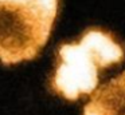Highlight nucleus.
Returning a JSON list of instances; mask_svg holds the SVG:
<instances>
[{"instance_id": "nucleus-2", "label": "nucleus", "mask_w": 125, "mask_h": 115, "mask_svg": "<svg viewBox=\"0 0 125 115\" xmlns=\"http://www.w3.org/2000/svg\"><path fill=\"white\" fill-rule=\"evenodd\" d=\"M59 0H0V62L32 60L49 42Z\"/></svg>"}, {"instance_id": "nucleus-3", "label": "nucleus", "mask_w": 125, "mask_h": 115, "mask_svg": "<svg viewBox=\"0 0 125 115\" xmlns=\"http://www.w3.org/2000/svg\"><path fill=\"white\" fill-rule=\"evenodd\" d=\"M83 115H125V72L95 91L85 106Z\"/></svg>"}, {"instance_id": "nucleus-1", "label": "nucleus", "mask_w": 125, "mask_h": 115, "mask_svg": "<svg viewBox=\"0 0 125 115\" xmlns=\"http://www.w3.org/2000/svg\"><path fill=\"white\" fill-rule=\"evenodd\" d=\"M125 51L113 35L87 29L77 43H65L58 51V63L51 88L67 100L92 94L98 84L101 70L124 60Z\"/></svg>"}]
</instances>
